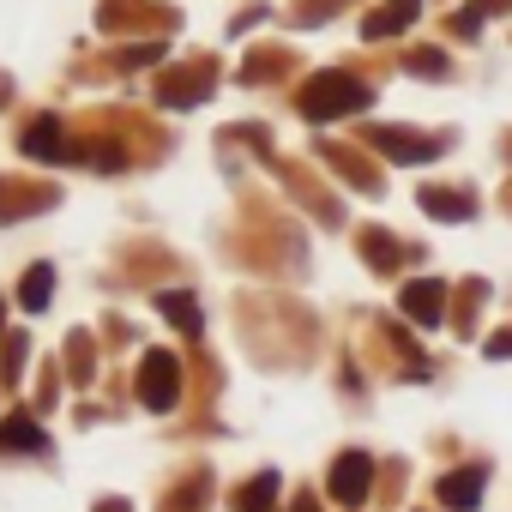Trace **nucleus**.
Masks as SVG:
<instances>
[{
  "label": "nucleus",
  "instance_id": "f257e3e1",
  "mask_svg": "<svg viewBox=\"0 0 512 512\" xmlns=\"http://www.w3.org/2000/svg\"><path fill=\"white\" fill-rule=\"evenodd\" d=\"M368 103H374V91L362 79H350V73H314V85L302 91V115L308 121H344V115H356Z\"/></svg>",
  "mask_w": 512,
  "mask_h": 512
},
{
  "label": "nucleus",
  "instance_id": "f03ea898",
  "mask_svg": "<svg viewBox=\"0 0 512 512\" xmlns=\"http://www.w3.org/2000/svg\"><path fill=\"white\" fill-rule=\"evenodd\" d=\"M139 398H145V410H175V398H181V362L169 350H151L139 362Z\"/></svg>",
  "mask_w": 512,
  "mask_h": 512
},
{
  "label": "nucleus",
  "instance_id": "7ed1b4c3",
  "mask_svg": "<svg viewBox=\"0 0 512 512\" xmlns=\"http://www.w3.org/2000/svg\"><path fill=\"white\" fill-rule=\"evenodd\" d=\"M368 139L392 157V163H434L446 151V139H428V133H398V127H368Z\"/></svg>",
  "mask_w": 512,
  "mask_h": 512
},
{
  "label": "nucleus",
  "instance_id": "20e7f679",
  "mask_svg": "<svg viewBox=\"0 0 512 512\" xmlns=\"http://www.w3.org/2000/svg\"><path fill=\"white\" fill-rule=\"evenodd\" d=\"M368 488H374V464H368L362 452H344V458L332 464V500L362 506V500H368Z\"/></svg>",
  "mask_w": 512,
  "mask_h": 512
},
{
  "label": "nucleus",
  "instance_id": "39448f33",
  "mask_svg": "<svg viewBox=\"0 0 512 512\" xmlns=\"http://www.w3.org/2000/svg\"><path fill=\"white\" fill-rule=\"evenodd\" d=\"M404 314H410L416 326H440V314H446V284H440V278L404 284Z\"/></svg>",
  "mask_w": 512,
  "mask_h": 512
},
{
  "label": "nucleus",
  "instance_id": "423d86ee",
  "mask_svg": "<svg viewBox=\"0 0 512 512\" xmlns=\"http://www.w3.org/2000/svg\"><path fill=\"white\" fill-rule=\"evenodd\" d=\"M482 488H488V470H482V464H470V470H452V476L440 482V506H452V512H470V506L482 500Z\"/></svg>",
  "mask_w": 512,
  "mask_h": 512
},
{
  "label": "nucleus",
  "instance_id": "0eeeda50",
  "mask_svg": "<svg viewBox=\"0 0 512 512\" xmlns=\"http://www.w3.org/2000/svg\"><path fill=\"white\" fill-rule=\"evenodd\" d=\"M416 7H422V0H386L380 13H368V19H362V37H368V43H386V37H398V31L416 19Z\"/></svg>",
  "mask_w": 512,
  "mask_h": 512
},
{
  "label": "nucleus",
  "instance_id": "6e6552de",
  "mask_svg": "<svg viewBox=\"0 0 512 512\" xmlns=\"http://www.w3.org/2000/svg\"><path fill=\"white\" fill-rule=\"evenodd\" d=\"M25 157H43V163H61V157H73V145H67V133H61V121H37V127H25Z\"/></svg>",
  "mask_w": 512,
  "mask_h": 512
},
{
  "label": "nucleus",
  "instance_id": "1a4fd4ad",
  "mask_svg": "<svg viewBox=\"0 0 512 512\" xmlns=\"http://www.w3.org/2000/svg\"><path fill=\"white\" fill-rule=\"evenodd\" d=\"M157 314H163V320H175L187 338H199V332H205V314H199V302H193L187 290H163V296H157Z\"/></svg>",
  "mask_w": 512,
  "mask_h": 512
},
{
  "label": "nucleus",
  "instance_id": "9d476101",
  "mask_svg": "<svg viewBox=\"0 0 512 512\" xmlns=\"http://www.w3.org/2000/svg\"><path fill=\"white\" fill-rule=\"evenodd\" d=\"M0 446H7V452H43L49 434H43L31 416H7V422H0Z\"/></svg>",
  "mask_w": 512,
  "mask_h": 512
},
{
  "label": "nucleus",
  "instance_id": "9b49d317",
  "mask_svg": "<svg viewBox=\"0 0 512 512\" xmlns=\"http://www.w3.org/2000/svg\"><path fill=\"white\" fill-rule=\"evenodd\" d=\"M422 211H434V217H446V223H464V217L476 211V199H470V193H446V187H422Z\"/></svg>",
  "mask_w": 512,
  "mask_h": 512
},
{
  "label": "nucleus",
  "instance_id": "f8f14e48",
  "mask_svg": "<svg viewBox=\"0 0 512 512\" xmlns=\"http://www.w3.org/2000/svg\"><path fill=\"white\" fill-rule=\"evenodd\" d=\"M272 500H278V476H272V470H260L253 482H241L235 512H272Z\"/></svg>",
  "mask_w": 512,
  "mask_h": 512
},
{
  "label": "nucleus",
  "instance_id": "ddd939ff",
  "mask_svg": "<svg viewBox=\"0 0 512 512\" xmlns=\"http://www.w3.org/2000/svg\"><path fill=\"white\" fill-rule=\"evenodd\" d=\"M49 296H55V266H31V278L19 284L25 314H43V308H49Z\"/></svg>",
  "mask_w": 512,
  "mask_h": 512
},
{
  "label": "nucleus",
  "instance_id": "4468645a",
  "mask_svg": "<svg viewBox=\"0 0 512 512\" xmlns=\"http://www.w3.org/2000/svg\"><path fill=\"white\" fill-rule=\"evenodd\" d=\"M205 91H211V73H205V79H163V85H157V97H163L169 109H187V103H199Z\"/></svg>",
  "mask_w": 512,
  "mask_h": 512
},
{
  "label": "nucleus",
  "instance_id": "2eb2a0df",
  "mask_svg": "<svg viewBox=\"0 0 512 512\" xmlns=\"http://www.w3.org/2000/svg\"><path fill=\"white\" fill-rule=\"evenodd\" d=\"M494 7H506V0H470V7H458V13H452V31H458V37H476V31H482V19H488Z\"/></svg>",
  "mask_w": 512,
  "mask_h": 512
},
{
  "label": "nucleus",
  "instance_id": "dca6fc26",
  "mask_svg": "<svg viewBox=\"0 0 512 512\" xmlns=\"http://www.w3.org/2000/svg\"><path fill=\"white\" fill-rule=\"evenodd\" d=\"M362 247H368L374 260H380V272H392V266H398V247H392V241H386L380 229H368V235H362Z\"/></svg>",
  "mask_w": 512,
  "mask_h": 512
},
{
  "label": "nucleus",
  "instance_id": "f3484780",
  "mask_svg": "<svg viewBox=\"0 0 512 512\" xmlns=\"http://www.w3.org/2000/svg\"><path fill=\"white\" fill-rule=\"evenodd\" d=\"M410 67H416L422 79H440V73H446V55H440V49H416V55H410Z\"/></svg>",
  "mask_w": 512,
  "mask_h": 512
},
{
  "label": "nucleus",
  "instance_id": "a211bd4d",
  "mask_svg": "<svg viewBox=\"0 0 512 512\" xmlns=\"http://www.w3.org/2000/svg\"><path fill=\"white\" fill-rule=\"evenodd\" d=\"M157 55H163L157 43H139V49H127V55H121V67H145V61H157Z\"/></svg>",
  "mask_w": 512,
  "mask_h": 512
},
{
  "label": "nucleus",
  "instance_id": "6ab92c4d",
  "mask_svg": "<svg viewBox=\"0 0 512 512\" xmlns=\"http://www.w3.org/2000/svg\"><path fill=\"white\" fill-rule=\"evenodd\" d=\"M488 356H494V362L512 356V332H494V338H488Z\"/></svg>",
  "mask_w": 512,
  "mask_h": 512
},
{
  "label": "nucleus",
  "instance_id": "aec40b11",
  "mask_svg": "<svg viewBox=\"0 0 512 512\" xmlns=\"http://www.w3.org/2000/svg\"><path fill=\"white\" fill-rule=\"evenodd\" d=\"M296 512H314V500H296Z\"/></svg>",
  "mask_w": 512,
  "mask_h": 512
},
{
  "label": "nucleus",
  "instance_id": "412c9836",
  "mask_svg": "<svg viewBox=\"0 0 512 512\" xmlns=\"http://www.w3.org/2000/svg\"><path fill=\"white\" fill-rule=\"evenodd\" d=\"M0 332H7V308H0Z\"/></svg>",
  "mask_w": 512,
  "mask_h": 512
}]
</instances>
